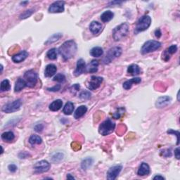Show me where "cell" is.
<instances>
[{
	"mask_svg": "<svg viewBox=\"0 0 180 180\" xmlns=\"http://www.w3.org/2000/svg\"><path fill=\"white\" fill-rule=\"evenodd\" d=\"M53 80L55 82H63L66 80V77H65V75L62 74V73H59V74H57L53 78Z\"/></svg>",
	"mask_w": 180,
	"mask_h": 180,
	"instance_id": "37",
	"label": "cell"
},
{
	"mask_svg": "<svg viewBox=\"0 0 180 180\" xmlns=\"http://www.w3.org/2000/svg\"><path fill=\"white\" fill-rule=\"evenodd\" d=\"M90 55L93 57H100L103 55V50L100 47H95L90 50Z\"/></svg>",
	"mask_w": 180,
	"mask_h": 180,
	"instance_id": "28",
	"label": "cell"
},
{
	"mask_svg": "<svg viewBox=\"0 0 180 180\" xmlns=\"http://www.w3.org/2000/svg\"><path fill=\"white\" fill-rule=\"evenodd\" d=\"M63 154L61 153H55L52 156V160H53V162H60L61 160H63Z\"/></svg>",
	"mask_w": 180,
	"mask_h": 180,
	"instance_id": "36",
	"label": "cell"
},
{
	"mask_svg": "<svg viewBox=\"0 0 180 180\" xmlns=\"http://www.w3.org/2000/svg\"><path fill=\"white\" fill-rule=\"evenodd\" d=\"M151 18L148 15L143 16L139 19L137 22L136 25V31L137 32H143L147 30L151 25Z\"/></svg>",
	"mask_w": 180,
	"mask_h": 180,
	"instance_id": "6",
	"label": "cell"
},
{
	"mask_svg": "<svg viewBox=\"0 0 180 180\" xmlns=\"http://www.w3.org/2000/svg\"><path fill=\"white\" fill-rule=\"evenodd\" d=\"M22 105V101L21 99H17L15 100L13 102L8 103L2 107V111L7 113H11V112H16L18 111L21 108Z\"/></svg>",
	"mask_w": 180,
	"mask_h": 180,
	"instance_id": "7",
	"label": "cell"
},
{
	"mask_svg": "<svg viewBox=\"0 0 180 180\" xmlns=\"http://www.w3.org/2000/svg\"><path fill=\"white\" fill-rule=\"evenodd\" d=\"M177 51V46L175 44L171 45V46L166 49L164 53H162V59L165 61H168L170 58V56L175 53Z\"/></svg>",
	"mask_w": 180,
	"mask_h": 180,
	"instance_id": "13",
	"label": "cell"
},
{
	"mask_svg": "<svg viewBox=\"0 0 180 180\" xmlns=\"http://www.w3.org/2000/svg\"><path fill=\"white\" fill-rule=\"evenodd\" d=\"M18 156H19L20 158H21V159L22 158H26L28 156H29V154L26 153V152H21V153H19Z\"/></svg>",
	"mask_w": 180,
	"mask_h": 180,
	"instance_id": "44",
	"label": "cell"
},
{
	"mask_svg": "<svg viewBox=\"0 0 180 180\" xmlns=\"http://www.w3.org/2000/svg\"><path fill=\"white\" fill-rule=\"evenodd\" d=\"M33 13V10L32 9H29L25 11L24 13H22L21 16H20V19H25L30 17L32 14Z\"/></svg>",
	"mask_w": 180,
	"mask_h": 180,
	"instance_id": "39",
	"label": "cell"
},
{
	"mask_svg": "<svg viewBox=\"0 0 180 180\" xmlns=\"http://www.w3.org/2000/svg\"><path fill=\"white\" fill-rule=\"evenodd\" d=\"M161 47V43L158 41L156 40H149L145 42L142 47L141 52L143 54H146V53L153 52L159 49Z\"/></svg>",
	"mask_w": 180,
	"mask_h": 180,
	"instance_id": "3",
	"label": "cell"
},
{
	"mask_svg": "<svg viewBox=\"0 0 180 180\" xmlns=\"http://www.w3.org/2000/svg\"><path fill=\"white\" fill-rule=\"evenodd\" d=\"M44 129V125L42 123L37 124V125L34 127V129L38 132H41Z\"/></svg>",
	"mask_w": 180,
	"mask_h": 180,
	"instance_id": "41",
	"label": "cell"
},
{
	"mask_svg": "<svg viewBox=\"0 0 180 180\" xmlns=\"http://www.w3.org/2000/svg\"><path fill=\"white\" fill-rule=\"evenodd\" d=\"M25 87H27V84L25 82L24 79L18 78L16 82L15 87H14V91H15V92H18L21 91L22 89H24Z\"/></svg>",
	"mask_w": 180,
	"mask_h": 180,
	"instance_id": "24",
	"label": "cell"
},
{
	"mask_svg": "<svg viewBox=\"0 0 180 180\" xmlns=\"http://www.w3.org/2000/svg\"><path fill=\"white\" fill-rule=\"evenodd\" d=\"M114 13L111 11H106L101 15V20L103 22H108L113 18Z\"/></svg>",
	"mask_w": 180,
	"mask_h": 180,
	"instance_id": "23",
	"label": "cell"
},
{
	"mask_svg": "<svg viewBox=\"0 0 180 180\" xmlns=\"http://www.w3.org/2000/svg\"><path fill=\"white\" fill-rule=\"evenodd\" d=\"M63 106V101L61 99L55 100L49 105V109L52 111H57L61 108Z\"/></svg>",
	"mask_w": 180,
	"mask_h": 180,
	"instance_id": "27",
	"label": "cell"
},
{
	"mask_svg": "<svg viewBox=\"0 0 180 180\" xmlns=\"http://www.w3.org/2000/svg\"><path fill=\"white\" fill-rule=\"evenodd\" d=\"M171 101V98L168 96H164V97H159L156 102V106L158 108H162L169 105Z\"/></svg>",
	"mask_w": 180,
	"mask_h": 180,
	"instance_id": "15",
	"label": "cell"
},
{
	"mask_svg": "<svg viewBox=\"0 0 180 180\" xmlns=\"http://www.w3.org/2000/svg\"><path fill=\"white\" fill-rule=\"evenodd\" d=\"M10 89H11V84L9 81L7 80V79H5V80H3L1 82V85H0V91L2 92H7L8 91V90H10Z\"/></svg>",
	"mask_w": 180,
	"mask_h": 180,
	"instance_id": "33",
	"label": "cell"
},
{
	"mask_svg": "<svg viewBox=\"0 0 180 180\" xmlns=\"http://www.w3.org/2000/svg\"><path fill=\"white\" fill-rule=\"evenodd\" d=\"M47 56L50 60H55V59L57 58V51H56V48H52V49L48 51Z\"/></svg>",
	"mask_w": 180,
	"mask_h": 180,
	"instance_id": "34",
	"label": "cell"
},
{
	"mask_svg": "<svg viewBox=\"0 0 180 180\" xmlns=\"http://www.w3.org/2000/svg\"><path fill=\"white\" fill-rule=\"evenodd\" d=\"M168 134H174L176 135L177 137V144L178 145L179 143V131H175L174 129H169V130L167 132Z\"/></svg>",
	"mask_w": 180,
	"mask_h": 180,
	"instance_id": "40",
	"label": "cell"
},
{
	"mask_svg": "<svg viewBox=\"0 0 180 180\" xmlns=\"http://www.w3.org/2000/svg\"><path fill=\"white\" fill-rule=\"evenodd\" d=\"M103 78L98 76H92L91 78L87 81V87L90 90H95L98 89L102 83Z\"/></svg>",
	"mask_w": 180,
	"mask_h": 180,
	"instance_id": "9",
	"label": "cell"
},
{
	"mask_svg": "<svg viewBox=\"0 0 180 180\" xmlns=\"http://www.w3.org/2000/svg\"><path fill=\"white\" fill-rule=\"evenodd\" d=\"M28 4V2H21V4Z\"/></svg>",
	"mask_w": 180,
	"mask_h": 180,
	"instance_id": "49",
	"label": "cell"
},
{
	"mask_svg": "<svg viewBox=\"0 0 180 180\" xmlns=\"http://www.w3.org/2000/svg\"><path fill=\"white\" fill-rule=\"evenodd\" d=\"M74 104L70 101H68L66 103V105L63 107V112L65 115H71L72 112L74 111Z\"/></svg>",
	"mask_w": 180,
	"mask_h": 180,
	"instance_id": "29",
	"label": "cell"
},
{
	"mask_svg": "<svg viewBox=\"0 0 180 180\" xmlns=\"http://www.w3.org/2000/svg\"><path fill=\"white\" fill-rule=\"evenodd\" d=\"M122 48L120 47H115L111 48V49H109L108 53H106L105 58H103V63L105 64H108L111 63L112 61H113L114 59L119 57V56L122 54Z\"/></svg>",
	"mask_w": 180,
	"mask_h": 180,
	"instance_id": "4",
	"label": "cell"
},
{
	"mask_svg": "<svg viewBox=\"0 0 180 180\" xmlns=\"http://www.w3.org/2000/svg\"><path fill=\"white\" fill-rule=\"evenodd\" d=\"M98 61L96 60H93L92 62L88 64V66L86 67V70L87 72L89 73H93L97 72L98 68Z\"/></svg>",
	"mask_w": 180,
	"mask_h": 180,
	"instance_id": "21",
	"label": "cell"
},
{
	"mask_svg": "<svg viewBox=\"0 0 180 180\" xmlns=\"http://www.w3.org/2000/svg\"><path fill=\"white\" fill-rule=\"evenodd\" d=\"M8 169L11 172H15L17 170V166L15 164H11L8 166Z\"/></svg>",
	"mask_w": 180,
	"mask_h": 180,
	"instance_id": "43",
	"label": "cell"
},
{
	"mask_svg": "<svg viewBox=\"0 0 180 180\" xmlns=\"http://www.w3.org/2000/svg\"><path fill=\"white\" fill-rule=\"evenodd\" d=\"M155 35H156V37L157 38H160V37H161L162 32H161V31H160V29L156 30V31H155Z\"/></svg>",
	"mask_w": 180,
	"mask_h": 180,
	"instance_id": "45",
	"label": "cell"
},
{
	"mask_svg": "<svg viewBox=\"0 0 180 180\" xmlns=\"http://www.w3.org/2000/svg\"><path fill=\"white\" fill-rule=\"evenodd\" d=\"M140 68L137 64H132L128 67V72L129 75L135 76L139 75L140 73Z\"/></svg>",
	"mask_w": 180,
	"mask_h": 180,
	"instance_id": "26",
	"label": "cell"
},
{
	"mask_svg": "<svg viewBox=\"0 0 180 180\" xmlns=\"http://www.w3.org/2000/svg\"><path fill=\"white\" fill-rule=\"evenodd\" d=\"M56 70H57V68L53 64H49L47 65L45 68L44 70V75L45 77L47 78H51L52 77L53 75H55V73L56 72Z\"/></svg>",
	"mask_w": 180,
	"mask_h": 180,
	"instance_id": "18",
	"label": "cell"
},
{
	"mask_svg": "<svg viewBox=\"0 0 180 180\" xmlns=\"http://www.w3.org/2000/svg\"><path fill=\"white\" fill-rule=\"evenodd\" d=\"M29 142L30 144H32V145L40 144V143H42V139L40 137L38 136V135L33 134L30 137Z\"/></svg>",
	"mask_w": 180,
	"mask_h": 180,
	"instance_id": "32",
	"label": "cell"
},
{
	"mask_svg": "<svg viewBox=\"0 0 180 180\" xmlns=\"http://www.w3.org/2000/svg\"><path fill=\"white\" fill-rule=\"evenodd\" d=\"M67 179H75V177H72V176H71V174H68L67 175Z\"/></svg>",
	"mask_w": 180,
	"mask_h": 180,
	"instance_id": "48",
	"label": "cell"
},
{
	"mask_svg": "<svg viewBox=\"0 0 180 180\" xmlns=\"http://www.w3.org/2000/svg\"><path fill=\"white\" fill-rule=\"evenodd\" d=\"M2 71H3V66L1 64V73L2 72Z\"/></svg>",
	"mask_w": 180,
	"mask_h": 180,
	"instance_id": "50",
	"label": "cell"
},
{
	"mask_svg": "<svg viewBox=\"0 0 180 180\" xmlns=\"http://www.w3.org/2000/svg\"><path fill=\"white\" fill-rule=\"evenodd\" d=\"M93 163H94V159L91 157H87L86 158L83 159L82 161L81 168L83 170H87L92 167Z\"/></svg>",
	"mask_w": 180,
	"mask_h": 180,
	"instance_id": "22",
	"label": "cell"
},
{
	"mask_svg": "<svg viewBox=\"0 0 180 180\" xmlns=\"http://www.w3.org/2000/svg\"><path fill=\"white\" fill-rule=\"evenodd\" d=\"M78 51V46L72 39L65 42L59 47L58 52L65 61H68L75 56Z\"/></svg>",
	"mask_w": 180,
	"mask_h": 180,
	"instance_id": "1",
	"label": "cell"
},
{
	"mask_svg": "<svg viewBox=\"0 0 180 180\" xmlns=\"http://www.w3.org/2000/svg\"><path fill=\"white\" fill-rule=\"evenodd\" d=\"M61 89V85L60 84H56L54 87H51V88H48L47 90L50 92H58V90H60Z\"/></svg>",
	"mask_w": 180,
	"mask_h": 180,
	"instance_id": "42",
	"label": "cell"
},
{
	"mask_svg": "<svg viewBox=\"0 0 180 180\" xmlns=\"http://www.w3.org/2000/svg\"><path fill=\"white\" fill-rule=\"evenodd\" d=\"M174 156H175L176 158H177V160L179 159L180 156H179V147L175 149V150H174Z\"/></svg>",
	"mask_w": 180,
	"mask_h": 180,
	"instance_id": "46",
	"label": "cell"
},
{
	"mask_svg": "<svg viewBox=\"0 0 180 180\" xmlns=\"http://www.w3.org/2000/svg\"><path fill=\"white\" fill-rule=\"evenodd\" d=\"M129 32L128 25L124 22L118 26L115 27L112 30V38L115 41H120V39L125 38Z\"/></svg>",
	"mask_w": 180,
	"mask_h": 180,
	"instance_id": "2",
	"label": "cell"
},
{
	"mask_svg": "<svg viewBox=\"0 0 180 180\" xmlns=\"http://www.w3.org/2000/svg\"><path fill=\"white\" fill-rule=\"evenodd\" d=\"M87 111V108L86 106H80L76 110L74 113V118L75 119H79L86 113Z\"/></svg>",
	"mask_w": 180,
	"mask_h": 180,
	"instance_id": "25",
	"label": "cell"
},
{
	"mask_svg": "<svg viewBox=\"0 0 180 180\" xmlns=\"http://www.w3.org/2000/svg\"><path fill=\"white\" fill-rule=\"evenodd\" d=\"M80 84H73L72 86H71V87H70V93H71L72 95H75L76 93H77L79 91V89H80Z\"/></svg>",
	"mask_w": 180,
	"mask_h": 180,
	"instance_id": "38",
	"label": "cell"
},
{
	"mask_svg": "<svg viewBox=\"0 0 180 180\" xmlns=\"http://www.w3.org/2000/svg\"><path fill=\"white\" fill-rule=\"evenodd\" d=\"M115 124L110 119H107L101 124L98 128V132L103 136H106L111 134L114 130Z\"/></svg>",
	"mask_w": 180,
	"mask_h": 180,
	"instance_id": "5",
	"label": "cell"
},
{
	"mask_svg": "<svg viewBox=\"0 0 180 180\" xmlns=\"http://www.w3.org/2000/svg\"><path fill=\"white\" fill-rule=\"evenodd\" d=\"M64 6H65V2L63 1H57L54 2L50 5L49 7V13H62L64 11Z\"/></svg>",
	"mask_w": 180,
	"mask_h": 180,
	"instance_id": "12",
	"label": "cell"
},
{
	"mask_svg": "<svg viewBox=\"0 0 180 180\" xmlns=\"http://www.w3.org/2000/svg\"><path fill=\"white\" fill-rule=\"evenodd\" d=\"M89 30L94 35H97L102 30V25L97 21H92L89 25Z\"/></svg>",
	"mask_w": 180,
	"mask_h": 180,
	"instance_id": "19",
	"label": "cell"
},
{
	"mask_svg": "<svg viewBox=\"0 0 180 180\" xmlns=\"http://www.w3.org/2000/svg\"><path fill=\"white\" fill-rule=\"evenodd\" d=\"M141 81H142V80H141L140 78H134L130 79V80L126 81L123 83V88L126 90L130 89L134 84H139L141 82Z\"/></svg>",
	"mask_w": 180,
	"mask_h": 180,
	"instance_id": "20",
	"label": "cell"
},
{
	"mask_svg": "<svg viewBox=\"0 0 180 180\" xmlns=\"http://www.w3.org/2000/svg\"><path fill=\"white\" fill-rule=\"evenodd\" d=\"M28 56V53L26 51H22V52L12 56V61L14 63H21V62L25 61Z\"/></svg>",
	"mask_w": 180,
	"mask_h": 180,
	"instance_id": "16",
	"label": "cell"
},
{
	"mask_svg": "<svg viewBox=\"0 0 180 180\" xmlns=\"http://www.w3.org/2000/svg\"><path fill=\"white\" fill-rule=\"evenodd\" d=\"M153 179L154 180H156V179H165V177L161 176V175H156L153 177Z\"/></svg>",
	"mask_w": 180,
	"mask_h": 180,
	"instance_id": "47",
	"label": "cell"
},
{
	"mask_svg": "<svg viewBox=\"0 0 180 180\" xmlns=\"http://www.w3.org/2000/svg\"><path fill=\"white\" fill-rule=\"evenodd\" d=\"M92 94L89 91H82V92L80 95H79V97H80L82 100H87L91 98Z\"/></svg>",
	"mask_w": 180,
	"mask_h": 180,
	"instance_id": "35",
	"label": "cell"
},
{
	"mask_svg": "<svg viewBox=\"0 0 180 180\" xmlns=\"http://www.w3.org/2000/svg\"><path fill=\"white\" fill-rule=\"evenodd\" d=\"M15 138V135H14L13 132L8 131V132H4L2 134V139L4 141V142H11Z\"/></svg>",
	"mask_w": 180,
	"mask_h": 180,
	"instance_id": "30",
	"label": "cell"
},
{
	"mask_svg": "<svg viewBox=\"0 0 180 180\" xmlns=\"http://www.w3.org/2000/svg\"><path fill=\"white\" fill-rule=\"evenodd\" d=\"M151 170L149 165L146 162H142L138 170L137 174L139 176H146L150 174Z\"/></svg>",
	"mask_w": 180,
	"mask_h": 180,
	"instance_id": "17",
	"label": "cell"
},
{
	"mask_svg": "<svg viewBox=\"0 0 180 180\" xmlns=\"http://www.w3.org/2000/svg\"><path fill=\"white\" fill-rule=\"evenodd\" d=\"M24 80L27 84V87H35L38 82V74L32 70H28L25 72Z\"/></svg>",
	"mask_w": 180,
	"mask_h": 180,
	"instance_id": "8",
	"label": "cell"
},
{
	"mask_svg": "<svg viewBox=\"0 0 180 180\" xmlns=\"http://www.w3.org/2000/svg\"><path fill=\"white\" fill-rule=\"evenodd\" d=\"M86 70V64L82 58L79 59L77 62V66L76 69L74 71V75L75 76H79L82 74V73Z\"/></svg>",
	"mask_w": 180,
	"mask_h": 180,
	"instance_id": "14",
	"label": "cell"
},
{
	"mask_svg": "<svg viewBox=\"0 0 180 180\" xmlns=\"http://www.w3.org/2000/svg\"><path fill=\"white\" fill-rule=\"evenodd\" d=\"M1 148H2V153H1V154H2V153H3V152H4V149H3L2 146H1Z\"/></svg>",
	"mask_w": 180,
	"mask_h": 180,
	"instance_id": "51",
	"label": "cell"
},
{
	"mask_svg": "<svg viewBox=\"0 0 180 180\" xmlns=\"http://www.w3.org/2000/svg\"><path fill=\"white\" fill-rule=\"evenodd\" d=\"M122 169V166L120 165H117L112 166L107 172V179L108 180H114L119 175L121 170Z\"/></svg>",
	"mask_w": 180,
	"mask_h": 180,
	"instance_id": "11",
	"label": "cell"
},
{
	"mask_svg": "<svg viewBox=\"0 0 180 180\" xmlns=\"http://www.w3.org/2000/svg\"><path fill=\"white\" fill-rule=\"evenodd\" d=\"M50 166V163L47 160H40L34 165V170L35 173H44L49 170Z\"/></svg>",
	"mask_w": 180,
	"mask_h": 180,
	"instance_id": "10",
	"label": "cell"
},
{
	"mask_svg": "<svg viewBox=\"0 0 180 180\" xmlns=\"http://www.w3.org/2000/svg\"><path fill=\"white\" fill-rule=\"evenodd\" d=\"M63 35H62L61 33H56V34H53V35H52L50 37V38L47 39V42H45V44L47 45V44H52L53 43V42H55L56 41H58V39H60Z\"/></svg>",
	"mask_w": 180,
	"mask_h": 180,
	"instance_id": "31",
	"label": "cell"
}]
</instances>
